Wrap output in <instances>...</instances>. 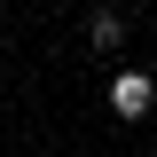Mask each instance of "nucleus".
Listing matches in <instances>:
<instances>
[{
	"instance_id": "obj_1",
	"label": "nucleus",
	"mask_w": 157,
	"mask_h": 157,
	"mask_svg": "<svg viewBox=\"0 0 157 157\" xmlns=\"http://www.w3.org/2000/svg\"><path fill=\"white\" fill-rule=\"evenodd\" d=\"M110 110L118 118H149L157 110V78L149 71H110Z\"/></svg>"
},
{
	"instance_id": "obj_2",
	"label": "nucleus",
	"mask_w": 157,
	"mask_h": 157,
	"mask_svg": "<svg viewBox=\"0 0 157 157\" xmlns=\"http://www.w3.org/2000/svg\"><path fill=\"white\" fill-rule=\"evenodd\" d=\"M86 39H94V55H118V47H126V16H118V8H94Z\"/></svg>"
}]
</instances>
